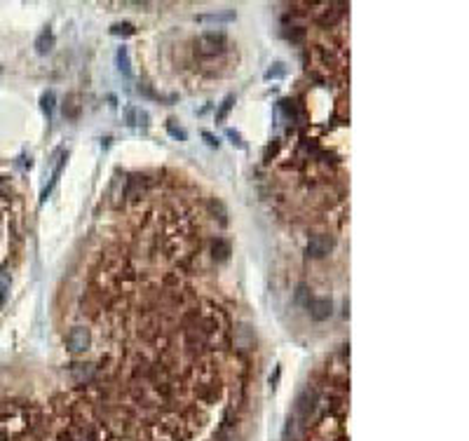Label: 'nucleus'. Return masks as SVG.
<instances>
[{
  "mask_svg": "<svg viewBox=\"0 0 469 441\" xmlns=\"http://www.w3.org/2000/svg\"><path fill=\"white\" fill-rule=\"evenodd\" d=\"M228 47V35L223 31H206L195 40V52L199 57H216L223 54Z\"/></svg>",
  "mask_w": 469,
  "mask_h": 441,
  "instance_id": "f257e3e1",
  "label": "nucleus"
},
{
  "mask_svg": "<svg viewBox=\"0 0 469 441\" xmlns=\"http://www.w3.org/2000/svg\"><path fill=\"white\" fill-rule=\"evenodd\" d=\"M90 345H92V333L84 326H73L71 331H68V336H66V347L73 354H80V352H84Z\"/></svg>",
  "mask_w": 469,
  "mask_h": 441,
  "instance_id": "f03ea898",
  "label": "nucleus"
},
{
  "mask_svg": "<svg viewBox=\"0 0 469 441\" xmlns=\"http://www.w3.org/2000/svg\"><path fill=\"white\" fill-rule=\"evenodd\" d=\"M333 237L331 235H315V237H310V242H308V256L310 258H324V256H328L331 254V249H333Z\"/></svg>",
  "mask_w": 469,
  "mask_h": 441,
  "instance_id": "7ed1b4c3",
  "label": "nucleus"
},
{
  "mask_svg": "<svg viewBox=\"0 0 469 441\" xmlns=\"http://www.w3.org/2000/svg\"><path fill=\"white\" fill-rule=\"evenodd\" d=\"M326 10H321V14L317 17V24L321 26V28H328V26H333L340 21V17L345 14V3H331V5H324Z\"/></svg>",
  "mask_w": 469,
  "mask_h": 441,
  "instance_id": "20e7f679",
  "label": "nucleus"
},
{
  "mask_svg": "<svg viewBox=\"0 0 469 441\" xmlns=\"http://www.w3.org/2000/svg\"><path fill=\"white\" fill-rule=\"evenodd\" d=\"M308 310H310V317L315 322H324L333 314V301L331 298H312Z\"/></svg>",
  "mask_w": 469,
  "mask_h": 441,
  "instance_id": "39448f33",
  "label": "nucleus"
},
{
  "mask_svg": "<svg viewBox=\"0 0 469 441\" xmlns=\"http://www.w3.org/2000/svg\"><path fill=\"white\" fill-rule=\"evenodd\" d=\"M211 251H214V258H216V261H228V258H230V254H232V247H230V242H228V239H223V237H216V239H214V244H211Z\"/></svg>",
  "mask_w": 469,
  "mask_h": 441,
  "instance_id": "423d86ee",
  "label": "nucleus"
},
{
  "mask_svg": "<svg viewBox=\"0 0 469 441\" xmlns=\"http://www.w3.org/2000/svg\"><path fill=\"white\" fill-rule=\"evenodd\" d=\"M52 47H54V33H52V28H45L35 38V52L38 54H47V52H52Z\"/></svg>",
  "mask_w": 469,
  "mask_h": 441,
  "instance_id": "0eeeda50",
  "label": "nucleus"
},
{
  "mask_svg": "<svg viewBox=\"0 0 469 441\" xmlns=\"http://www.w3.org/2000/svg\"><path fill=\"white\" fill-rule=\"evenodd\" d=\"M143 188H146V179H143V176H132V179L127 181V190H124V195H127L129 199H136V197H141Z\"/></svg>",
  "mask_w": 469,
  "mask_h": 441,
  "instance_id": "6e6552de",
  "label": "nucleus"
},
{
  "mask_svg": "<svg viewBox=\"0 0 469 441\" xmlns=\"http://www.w3.org/2000/svg\"><path fill=\"white\" fill-rule=\"evenodd\" d=\"M80 99H77V94H71L68 99H66L64 103V115L68 117V120H77L80 117V113H82V106H80Z\"/></svg>",
  "mask_w": 469,
  "mask_h": 441,
  "instance_id": "1a4fd4ad",
  "label": "nucleus"
},
{
  "mask_svg": "<svg viewBox=\"0 0 469 441\" xmlns=\"http://www.w3.org/2000/svg\"><path fill=\"white\" fill-rule=\"evenodd\" d=\"M124 115H127L129 125H148V113L141 108H134V106H127L124 108Z\"/></svg>",
  "mask_w": 469,
  "mask_h": 441,
  "instance_id": "9d476101",
  "label": "nucleus"
},
{
  "mask_svg": "<svg viewBox=\"0 0 469 441\" xmlns=\"http://www.w3.org/2000/svg\"><path fill=\"white\" fill-rule=\"evenodd\" d=\"M115 61H117V70H120L124 77H132V66H129V52H127V47H120V50H117Z\"/></svg>",
  "mask_w": 469,
  "mask_h": 441,
  "instance_id": "9b49d317",
  "label": "nucleus"
},
{
  "mask_svg": "<svg viewBox=\"0 0 469 441\" xmlns=\"http://www.w3.org/2000/svg\"><path fill=\"white\" fill-rule=\"evenodd\" d=\"M7 294H10V268L0 265V305L5 303Z\"/></svg>",
  "mask_w": 469,
  "mask_h": 441,
  "instance_id": "f8f14e48",
  "label": "nucleus"
},
{
  "mask_svg": "<svg viewBox=\"0 0 469 441\" xmlns=\"http://www.w3.org/2000/svg\"><path fill=\"white\" fill-rule=\"evenodd\" d=\"M232 106H235V96H225L223 99V103L219 106V110H216V122H225L228 120V115H230V110H232Z\"/></svg>",
  "mask_w": 469,
  "mask_h": 441,
  "instance_id": "ddd939ff",
  "label": "nucleus"
},
{
  "mask_svg": "<svg viewBox=\"0 0 469 441\" xmlns=\"http://www.w3.org/2000/svg\"><path fill=\"white\" fill-rule=\"evenodd\" d=\"M235 19V12H221V14H202L197 17V21H211V24H225V21H232Z\"/></svg>",
  "mask_w": 469,
  "mask_h": 441,
  "instance_id": "4468645a",
  "label": "nucleus"
},
{
  "mask_svg": "<svg viewBox=\"0 0 469 441\" xmlns=\"http://www.w3.org/2000/svg\"><path fill=\"white\" fill-rule=\"evenodd\" d=\"M296 305H301V307H308L310 305V301H312V294H310V289H308V284H301V287L296 289Z\"/></svg>",
  "mask_w": 469,
  "mask_h": 441,
  "instance_id": "2eb2a0df",
  "label": "nucleus"
},
{
  "mask_svg": "<svg viewBox=\"0 0 469 441\" xmlns=\"http://www.w3.org/2000/svg\"><path fill=\"white\" fill-rule=\"evenodd\" d=\"M54 103H57V96H54V92H52V90L40 96V108L47 113V117L54 113Z\"/></svg>",
  "mask_w": 469,
  "mask_h": 441,
  "instance_id": "dca6fc26",
  "label": "nucleus"
},
{
  "mask_svg": "<svg viewBox=\"0 0 469 441\" xmlns=\"http://www.w3.org/2000/svg\"><path fill=\"white\" fill-rule=\"evenodd\" d=\"M110 33H113V35H134L136 28H134V24H129V21H120V24L110 26Z\"/></svg>",
  "mask_w": 469,
  "mask_h": 441,
  "instance_id": "f3484780",
  "label": "nucleus"
},
{
  "mask_svg": "<svg viewBox=\"0 0 469 441\" xmlns=\"http://www.w3.org/2000/svg\"><path fill=\"white\" fill-rule=\"evenodd\" d=\"M286 75V68H284V64H275L272 68L265 70V80H277V77H284Z\"/></svg>",
  "mask_w": 469,
  "mask_h": 441,
  "instance_id": "a211bd4d",
  "label": "nucleus"
},
{
  "mask_svg": "<svg viewBox=\"0 0 469 441\" xmlns=\"http://www.w3.org/2000/svg\"><path fill=\"white\" fill-rule=\"evenodd\" d=\"M286 38H289L291 43H303V40H305V28H301V26H293L291 31H286Z\"/></svg>",
  "mask_w": 469,
  "mask_h": 441,
  "instance_id": "6ab92c4d",
  "label": "nucleus"
},
{
  "mask_svg": "<svg viewBox=\"0 0 469 441\" xmlns=\"http://www.w3.org/2000/svg\"><path fill=\"white\" fill-rule=\"evenodd\" d=\"M167 129H169V134L174 136V139H179V141H186V132L183 129H179L176 125H174V120H169L167 122Z\"/></svg>",
  "mask_w": 469,
  "mask_h": 441,
  "instance_id": "aec40b11",
  "label": "nucleus"
},
{
  "mask_svg": "<svg viewBox=\"0 0 469 441\" xmlns=\"http://www.w3.org/2000/svg\"><path fill=\"white\" fill-rule=\"evenodd\" d=\"M225 134H228V139H230V141H232V143H235V146H237V148H244V141H242V136H239L237 132H235V129H228Z\"/></svg>",
  "mask_w": 469,
  "mask_h": 441,
  "instance_id": "412c9836",
  "label": "nucleus"
},
{
  "mask_svg": "<svg viewBox=\"0 0 469 441\" xmlns=\"http://www.w3.org/2000/svg\"><path fill=\"white\" fill-rule=\"evenodd\" d=\"M202 139L206 141V146H211V148H219V143H221V141L214 134H209V132H202Z\"/></svg>",
  "mask_w": 469,
  "mask_h": 441,
  "instance_id": "4be33fe9",
  "label": "nucleus"
},
{
  "mask_svg": "<svg viewBox=\"0 0 469 441\" xmlns=\"http://www.w3.org/2000/svg\"><path fill=\"white\" fill-rule=\"evenodd\" d=\"M277 150H279V141H275V143H270V146H268V150H265V160H270V157H275Z\"/></svg>",
  "mask_w": 469,
  "mask_h": 441,
  "instance_id": "5701e85b",
  "label": "nucleus"
},
{
  "mask_svg": "<svg viewBox=\"0 0 469 441\" xmlns=\"http://www.w3.org/2000/svg\"><path fill=\"white\" fill-rule=\"evenodd\" d=\"M277 380H279V366H277V369H275V376L270 378V385H272V387H275V385H277Z\"/></svg>",
  "mask_w": 469,
  "mask_h": 441,
  "instance_id": "b1692460",
  "label": "nucleus"
}]
</instances>
